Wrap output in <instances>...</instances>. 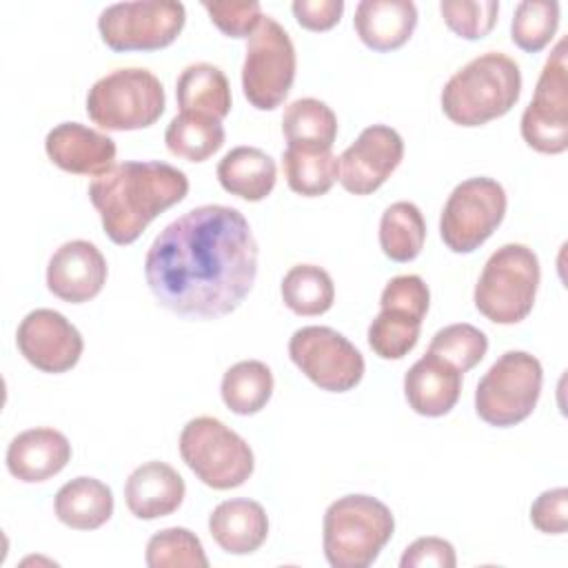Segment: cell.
Instances as JSON below:
<instances>
[{"label": "cell", "instance_id": "6da1fadb", "mask_svg": "<svg viewBox=\"0 0 568 568\" xmlns=\"http://www.w3.org/2000/svg\"><path fill=\"white\" fill-rule=\"evenodd\" d=\"M146 284L166 311L189 320L233 313L257 277V242L233 206L202 204L160 231L144 257Z\"/></svg>", "mask_w": 568, "mask_h": 568}, {"label": "cell", "instance_id": "7a4b0ae2", "mask_svg": "<svg viewBox=\"0 0 568 568\" xmlns=\"http://www.w3.org/2000/svg\"><path fill=\"white\" fill-rule=\"evenodd\" d=\"M189 193V178L173 164L146 160L122 162L93 178L89 200L100 213L111 242L133 244L144 229Z\"/></svg>", "mask_w": 568, "mask_h": 568}, {"label": "cell", "instance_id": "3957f363", "mask_svg": "<svg viewBox=\"0 0 568 568\" xmlns=\"http://www.w3.org/2000/svg\"><path fill=\"white\" fill-rule=\"evenodd\" d=\"M519 95V64L501 51H486L448 78L442 89V111L453 124L481 126L506 115Z\"/></svg>", "mask_w": 568, "mask_h": 568}, {"label": "cell", "instance_id": "277c9868", "mask_svg": "<svg viewBox=\"0 0 568 568\" xmlns=\"http://www.w3.org/2000/svg\"><path fill=\"white\" fill-rule=\"evenodd\" d=\"M395 532L390 508L373 495L335 499L322 524L324 557L333 568H368Z\"/></svg>", "mask_w": 568, "mask_h": 568}, {"label": "cell", "instance_id": "5b68a950", "mask_svg": "<svg viewBox=\"0 0 568 568\" xmlns=\"http://www.w3.org/2000/svg\"><path fill=\"white\" fill-rule=\"evenodd\" d=\"M539 280L535 251L526 244H504L484 264L473 293L475 306L495 324H517L532 311Z\"/></svg>", "mask_w": 568, "mask_h": 568}, {"label": "cell", "instance_id": "8992f818", "mask_svg": "<svg viewBox=\"0 0 568 568\" xmlns=\"http://www.w3.org/2000/svg\"><path fill=\"white\" fill-rule=\"evenodd\" d=\"M164 106L166 95L160 78L142 67L115 69L87 93L89 118L106 131L146 129L160 120Z\"/></svg>", "mask_w": 568, "mask_h": 568}, {"label": "cell", "instance_id": "52a82bcc", "mask_svg": "<svg viewBox=\"0 0 568 568\" xmlns=\"http://www.w3.org/2000/svg\"><path fill=\"white\" fill-rule=\"evenodd\" d=\"M178 444L182 462L209 488H237L255 470V457L246 439L217 417L202 415L186 422Z\"/></svg>", "mask_w": 568, "mask_h": 568}, {"label": "cell", "instance_id": "ba28073f", "mask_svg": "<svg viewBox=\"0 0 568 568\" xmlns=\"http://www.w3.org/2000/svg\"><path fill=\"white\" fill-rule=\"evenodd\" d=\"M544 384L541 362L526 351H506L479 379L475 413L488 426L508 428L535 410Z\"/></svg>", "mask_w": 568, "mask_h": 568}, {"label": "cell", "instance_id": "9c48e42d", "mask_svg": "<svg viewBox=\"0 0 568 568\" xmlns=\"http://www.w3.org/2000/svg\"><path fill=\"white\" fill-rule=\"evenodd\" d=\"M297 71L295 44L288 31L271 16H264L246 44L242 64V91L260 111L277 109L288 95Z\"/></svg>", "mask_w": 568, "mask_h": 568}, {"label": "cell", "instance_id": "30bf717a", "mask_svg": "<svg viewBox=\"0 0 568 568\" xmlns=\"http://www.w3.org/2000/svg\"><path fill=\"white\" fill-rule=\"evenodd\" d=\"M186 9L175 0L115 2L102 9L98 31L102 42L118 53L164 49L182 33Z\"/></svg>", "mask_w": 568, "mask_h": 568}, {"label": "cell", "instance_id": "8fae6325", "mask_svg": "<svg viewBox=\"0 0 568 568\" xmlns=\"http://www.w3.org/2000/svg\"><path fill=\"white\" fill-rule=\"evenodd\" d=\"M508 197L493 178H468L459 182L439 215V235L453 253H473L501 224Z\"/></svg>", "mask_w": 568, "mask_h": 568}, {"label": "cell", "instance_id": "7c38bea8", "mask_svg": "<svg viewBox=\"0 0 568 568\" xmlns=\"http://www.w3.org/2000/svg\"><path fill=\"white\" fill-rule=\"evenodd\" d=\"M291 362L322 390L346 393L366 371L357 346L331 326H302L288 339Z\"/></svg>", "mask_w": 568, "mask_h": 568}, {"label": "cell", "instance_id": "4fadbf2b", "mask_svg": "<svg viewBox=\"0 0 568 568\" xmlns=\"http://www.w3.org/2000/svg\"><path fill=\"white\" fill-rule=\"evenodd\" d=\"M524 142L546 155L568 149V53L561 38L548 55L530 104L521 115Z\"/></svg>", "mask_w": 568, "mask_h": 568}, {"label": "cell", "instance_id": "5bb4252c", "mask_svg": "<svg viewBox=\"0 0 568 568\" xmlns=\"http://www.w3.org/2000/svg\"><path fill=\"white\" fill-rule=\"evenodd\" d=\"M20 355L42 373L71 371L84 351L80 331L53 308H36L22 317L16 331Z\"/></svg>", "mask_w": 568, "mask_h": 568}, {"label": "cell", "instance_id": "9a60e30c", "mask_svg": "<svg viewBox=\"0 0 568 568\" xmlns=\"http://www.w3.org/2000/svg\"><path fill=\"white\" fill-rule=\"evenodd\" d=\"M404 158L402 135L386 124L366 126L357 140L344 149L339 162V184L353 195L377 191Z\"/></svg>", "mask_w": 568, "mask_h": 568}, {"label": "cell", "instance_id": "2e32d148", "mask_svg": "<svg viewBox=\"0 0 568 568\" xmlns=\"http://www.w3.org/2000/svg\"><path fill=\"white\" fill-rule=\"evenodd\" d=\"M109 266L102 251L87 240H71L55 248L47 264V288L62 302L82 304L100 295Z\"/></svg>", "mask_w": 568, "mask_h": 568}, {"label": "cell", "instance_id": "e0dca14e", "mask_svg": "<svg viewBox=\"0 0 568 568\" xmlns=\"http://www.w3.org/2000/svg\"><path fill=\"white\" fill-rule=\"evenodd\" d=\"M44 151L49 160L75 175H102L115 166V142L80 122H62L53 126L44 138Z\"/></svg>", "mask_w": 568, "mask_h": 568}, {"label": "cell", "instance_id": "ac0fdd59", "mask_svg": "<svg viewBox=\"0 0 568 568\" xmlns=\"http://www.w3.org/2000/svg\"><path fill=\"white\" fill-rule=\"evenodd\" d=\"M69 462L71 444L67 435L47 426L18 433L7 448V468L24 484L47 481Z\"/></svg>", "mask_w": 568, "mask_h": 568}, {"label": "cell", "instance_id": "d6986e66", "mask_svg": "<svg viewBox=\"0 0 568 568\" xmlns=\"http://www.w3.org/2000/svg\"><path fill=\"white\" fill-rule=\"evenodd\" d=\"M404 395L417 415L442 417L462 395V373L435 353H426L406 371Z\"/></svg>", "mask_w": 568, "mask_h": 568}, {"label": "cell", "instance_id": "ffe728a7", "mask_svg": "<svg viewBox=\"0 0 568 568\" xmlns=\"http://www.w3.org/2000/svg\"><path fill=\"white\" fill-rule=\"evenodd\" d=\"M186 495L182 475L166 462H146L138 466L124 484V501L133 517L158 519L175 513Z\"/></svg>", "mask_w": 568, "mask_h": 568}, {"label": "cell", "instance_id": "44dd1931", "mask_svg": "<svg viewBox=\"0 0 568 568\" xmlns=\"http://www.w3.org/2000/svg\"><path fill=\"white\" fill-rule=\"evenodd\" d=\"M359 40L377 51L404 47L417 27V7L410 0H362L353 18Z\"/></svg>", "mask_w": 568, "mask_h": 568}, {"label": "cell", "instance_id": "7402d4cb", "mask_svg": "<svg viewBox=\"0 0 568 568\" xmlns=\"http://www.w3.org/2000/svg\"><path fill=\"white\" fill-rule=\"evenodd\" d=\"M209 532L229 555H251L268 537V517L253 499H226L209 515Z\"/></svg>", "mask_w": 568, "mask_h": 568}, {"label": "cell", "instance_id": "603a6c76", "mask_svg": "<svg viewBox=\"0 0 568 568\" xmlns=\"http://www.w3.org/2000/svg\"><path fill=\"white\" fill-rule=\"evenodd\" d=\"M217 182L246 202L264 200L277 182L275 160L257 146H235L217 162Z\"/></svg>", "mask_w": 568, "mask_h": 568}, {"label": "cell", "instance_id": "cb8c5ba5", "mask_svg": "<svg viewBox=\"0 0 568 568\" xmlns=\"http://www.w3.org/2000/svg\"><path fill=\"white\" fill-rule=\"evenodd\" d=\"M53 510L73 530H95L113 515V493L104 481L82 475L55 493Z\"/></svg>", "mask_w": 568, "mask_h": 568}, {"label": "cell", "instance_id": "d4e9b609", "mask_svg": "<svg viewBox=\"0 0 568 568\" xmlns=\"http://www.w3.org/2000/svg\"><path fill=\"white\" fill-rule=\"evenodd\" d=\"M175 98L180 111L204 113L224 120L231 113V84L224 71L211 62H195L184 67L175 82Z\"/></svg>", "mask_w": 568, "mask_h": 568}, {"label": "cell", "instance_id": "484cf974", "mask_svg": "<svg viewBox=\"0 0 568 568\" xmlns=\"http://www.w3.org/2000/svg\"><path fill=\"white\" fill-rule=\"evenodd\" d=\"M284 178L291 191L302 197H320L328 193L339 175V162L331 149L288 144L282 155Z\"/></svg>", "mask_w": 568, "mask_h": 568}, {"label": "cell", "instance_id": "4316f807", "mask_svg": "<svg viewBox=\"0 0 568 568\" xmlns=\"http://www.w3.org/2000/svg\"><path fill=\"white\" fill-rule=\"evenodd\" d=\"M222 120H215L204 113L180 111L164 131L166 149L182 160L204 162L217 153L224 144Z\"/></svg>", "mask_w": 568, "mask_h": 568}, {"label": "cell", "instance_id": "83f0119b", "mask_svg": "<svg viewBox=\"0 0 568 568\" xmlns=\"http://www.w3.org/2000/svg\"><path fill=\"white\" fill-rule=\"evenodd\" d=\"M220 393L231 413L255 415L273 395V373L260 359H242L226 368Z\"/></svg>", "mask_w": 568, "mask_h": 568}, {"label": "cell", "instance_id": "f1b7e54d", "mask_svg": "<svg viewBox=\"0 0 568 568\" xmlns=\"http://www.w3.org/2000/svg\"><path fill=\"white\" fill-rule=\"evenodd\" d=\"M426 240V222L422 211L406 200L386 206L379 220V246L393 262L415 260Z\"/></svg>", "mask_w": 568, "mask_h": 568}, {"label": "cell", "instance_id": "f546056e", "mask_svg": "<svg viewBox=\"0 0 568 568\" xmlns=\"http://www.w3.org/2000/svg\"><path fill=\"white\" fill-rule=\"evenodd\" d=\"M282 302L304 317L324 315L335 302V284L328 271L317 264H295L280 284Z\"/></svg>", "mask_w": 568, "mask_h": 568}, {"label": "cell", "instance_id": "4dcf8cb0", "mask_svg": "<svg viewBox=\"0 0 568 568\" xmlns=\"http://www.w3.org/2000/svg\"><path fill=\"white\" fill-rule=\"evenodd\" d=\"M282 133L288 144L331 149L337 138V115L317 98H300L284 109Z\"/></svg>", "mask_w": 568, "mask_h": 568}, {"label": "cell", "instance_id": "1f68e13d", "mask_svg": "<svg viewBox=\"0 0 568 568\" xmlns=\"http://www.w3.org/2000/svg\"><path fill=\"white\" fill-rule=\"evenodd\" d=\"M422 320L397 311L382 308L368 326V346L382 359H402L406 357L419 342Z\"/></svg>", "mask_w": 568, "mask_h": 568}, {"label": "cell", "instance_id": "d6a6232c", "mask_svg": "<svg viewBox=\"0 0 568 568\" xmlns=\"http://www.w3.org/2000/svg\"><path fill=\"white\" fill-rule=\"evenodd\" d=\"M146 566L151 568H206L209 559L195 532L182 526L158 530L146 541Z\"/></svg>", "mask_w": 568, "mask_h": 568}, {"label": "cell", "instance_id": "836d02e7", "mask_svg": "<svg viewBox=\"0 0 568 568\" xmlns=\"http://www.w3.org/2000/svg\"><path fill=\"white\" fill-rule=\"evenodd\" d=\"M559 27V2L524 0L515 7L510 22L513 42L528 53H537L550 44Z\"/></svg>", "mask_w": 568, "mask_h": 568}, {"label": "cell", "instance_id": "e575fe53", "mask_svg": "<svg viewBox=\"0 0 568 568\" xmlns=\"http://www.w3.org/2000/svg\"><path fill=\"white\" fill-rule=\"evenodd\" d=\"M488 351V337L481 328L459 322L448 324L439 328L428 346V353H435L437 357L446 359L450 366H455L462 375L475 368Z\"/></svg>", "mask_w": 568, "mask_h": 568}, {"label": "cell", "instance_id": "d590c367", "mask_svg": "<svg viewBox=\"0 0 568 568\" xmlns=\"http://www.w3.org/2000/svg\"><path fill=\"white\" fill-rule=\"evenodd\" d=\"M439 11L446 27L455 36L464 40H481L497 24L499 2L497 0H442Z\"/></svg>", "mask_w": 568, "mask_h": 568}, {"label": "cell", "instance_id": "8d00e7d4", "mask_svg": "<svg viewBox=\"0 0 568 568\" xmlns=\"http://www.w3.org/2000/svg\"><path fill=\"white\" fill-rule=\"evenodd\" d=\"M202 7L206 9L211 22L229 38H251L264 18L262 4L255 0H246V2L204 0Z\"/></svg>", "mask_w": 568, "mask_h": 568}, {"label": "cell", "instance_id": "74e56055", "mask_svg": "<svg viewBox=\"0 0 568 568\" xmlns=\"http://www.w3.org/2000/svg\"><path fill=\"white\" fill-rule=\"evenodd\" d=\"M379 306L397 308L424 320L430 306V291L419 275H397L384 286Z\"/></svg>", "mask_w": 568, "mask_h": 568}, {"label": "cell", "instance_id": "f35d334b", "mask_svg": "<svg viewBox=\"0 0 568 568\" xmlns=\"http://www.w3.org/2000/svg\"><path fill=\"white\" fill-rule=\"evenodd\" d=\"M530 521L539 532L564 535L568 528V488L544 490L530 506Z\"/></svg>", "mask_w": 568, "mask_h": 568}, {"label": "cell", "instance_id": "ab89813d", "mask_svg": "<svg viewBox=\"0 0 568 568\" xmlns=\"http://www.w3.org/2000/svg\"><path fill=\"white\" fill-rule=\"evenodd\" d=\"M402 568H455L457 555L450 541L442 537H419L406 546L402 559Z\"/></svg>", "mask_w": 568, "mask_h": 568}, {"label": "cell", "instance_id": "60d3db41", "mask_svg": "<svg viewBox=\"0 0 568 568\" xmlns=\"http://www.w3.org/2000/svg\"><path fill=\"white\" fill-rule=\"evenodd\" d=\"M291 9L300 27L308 31H328L339 22L344 0H295Z\"/></svg>", "mask_w": 568, "mask_h": 568}]
</instances>
